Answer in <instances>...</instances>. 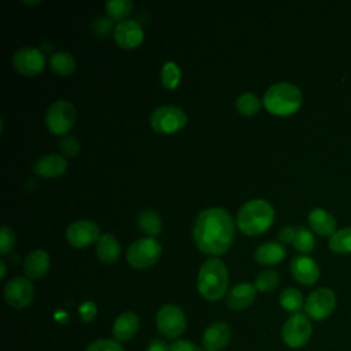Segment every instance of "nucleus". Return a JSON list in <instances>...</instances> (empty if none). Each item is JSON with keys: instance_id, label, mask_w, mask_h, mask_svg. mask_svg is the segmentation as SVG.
Wrapping results in <instances>:
<instances>
[{"instance_id": "obj_12", "label": "nucleus", "mask_w": 351, "mask_h": 351, "mask_svg": "<svg viewBox=\"0 0 351 351\" xmlns=\"http://www.w3.org/2000/svg\"><path fill=\"white\" fill-rule=\"evenodd\" d=\"M34 288L29 278L14 277L4 287V299L14 308H25L33 302Z\"/></svg>"}, {"instance_id": "obj_23", "label": "nucleus", "mask_w": 351, "mask_h": 351, "mask_svg": "<svg viewBox=\"0 0 351 351\" xmlns=\"http://www.w3.org/2000/svg\"><path fill=\"white\" fill-rule=\"evenodd\" d=\"M287 255L285 247L281 243H265L262 245H259L255 251V261L259 265H266V266H271V265H277L280 263Z\"/></svg>"}, {"instance_id": "obj_17", "label": "nucleus", "mask_w": 351, "mask_h": 351, "mask_svg": "<svg viewBox=\"0 0 351 351\" xmlns=\"http://www.w3.org/2000/svg\"><path fill=\"white\" fill-rule=\"evenodd\" d=\"M256 298V288L251 282H240L230 288L226 295V306L233 311H240L252 304Z\"/></svg>"}, {"instance_id": "obj_1", "label": "nucleus", "mask_w": 351, "mask_h": 351, "mask_svg": "<svg viewBox=\"0 0 351 351\" xmlns=\"http://www.w3.org/2000/svg\"><path fill=\"white\" fill-rule=\"evenodd\" d=\"M192 234L196 247L203 254L222 255L233 244V218L221 207L206 208L197 215Z\"/></svg>"}, {"instance_id": "obj_15", "label": "nucleus", "mask_w": 351, "mask_h": 351, "mask_svg": "<svg viewBox=\"0 0 351 351\" xmlns=\"http://www.w3.org/2000/svg\"><path fill=\"white\" fill-rule=\"evenodd\" d=\"M144 38L143 27L138 22L125 19L114 27V40L123 49H133L141 44Z\"/></svg>"}, {"instance_id": "obj_32", "label": "nucleus", "mask_w": 351, "mask_h": 351, "mask_svg": "<svg viewBox=\"0 0 351 351\" xmlns=\"http://www.w3.org/2000/svg\"><path fill=\"white\" fill-rule=\"evenodd\" d=\"M292 245L295 247V250H298L303 255L313 251V248L315 245V240H314L313 233L308 229L303 228V226L296 228V236H295V240H293Z\"/></svg>"}, {"instance_id": "obj_42", "label": "nucleus", "mask_w": 351, "mask_h": 351, "mask_svg": "<svg viewBox=\"0 0 351 351\" xmlns=\"http://www.w3.org/2000/svg\"><path fill=\"white\" fill-rule=\"evenodd\" d=\"M23 3H25V4H29V5H34V4H40V1H26V0H25V1H23Z\"/></svg>"}, {"instance_id": "obj_34", "label": "nucleus", "mask_w": 351, "mask_h": 351, "mask_svg": "<svg viewBox=\"0 0 351 351\" xmlns=\"http://www.w3.org/2000/svg\"><path fill=\"white\" fill-rule=\"evenodd\" d=\"M15 244V233L10 226L0 228V254L5 255L8 251L12 250Z\"/></svg>"}, {"instance_id": "obj_8", "label": "nucleus", "mask_w": 351, "mask_h": 351, "mask_svg": "<svg viewBox=\"0 0 351 351\" xmlns=\"http://www.w3.org/2000/svg\"><path fill=\"white\" fill-rule=\"evenodd\" d=\"M77 119L75 107L66 100L52 103L45 112V123L52 134H64L69 132Z\"/></svg>"}, {"instance_id": "obj_2", "label": "nucleus", "mask_w": 351, "mask_h": 351, "mask_svg": "<svg viewBox=\"0 0 351 351\" xmlns=\"http://www.w3.org/2000/svg\"><path fill=\"white\" fill-rule=\"evenodd\" d=\"M229 276L225 263L218 258H208L197 274V291L208 302H217L228 291Z\"/></svg>"}, {"instance_id": "obj_11", "label": "nucleus", "mask_w": 351, "mask_h": 351, "mask_svg": "<svg viewBox=\"0 0 351 351\" xmlns=\"http://www.w3.org/2000/svg\"><path fill=\"white\" fill-rule=\"evenodd\" d=\"M12 66L19 74L26 77H34L44 70L45 56L37 48L23 47L14 53Z\"/></svg>"}, {"instance_id": "obj_24", "label": "nucleus", "mask_w": 351, "mask_h": 351, "mask_svg": "<svg viewBox=\"0 0 351 351\" xmlns=\"http://www.w3.org/2000/svg\"><path fill=\"white\" fill-rule=\"evenodd\" d=\"M49 64L52 71L58 75H70L75 70L74 56L66 51H59L51 55Z\"/></svg>"}, {"instance_id": "obj_40", "label": "nucleus", "mask_w": 351, "mask_h": 351, "mask_svg": "<svg viewBox=\"0 0 351 351\" xmlns=\"http://www.w3.org/2000/svg\"><path fill=\"white\" fill-rule=\"evenodd\" d=\"M145 351H170V346H167L160 339H154V340L149 341V344H148Z\"/></svg>"}, {"instance_id": "obj_27", "label": "nucleus", "mask_w": 351, "mask_h": 351, "mask_svg": "<svg viewBox=\"0 0 351 351\" xmlns=\"http://www.w3.org/2000/svg\"><path fill=\"white\" fill-rule=\"evenodd\" d=\"M329 250L335 254L351 252V228L336 230L329 239Z\"/></svg>"}, {"instance_id": "obj_29", "label": "nucleus", "mask_w": 351, "mask_h": 351, "mask_svg": "<svg viewBox=\"0 0 351 351\" xmlns=\"http://www.w3.org/2000/svg\"><path fill=\"white\" fill-rule=\"evenodd\" d=\"M132 8L133 3L130 0H108L106 3V11L111 21H125Z\"/></svg>"}, {"instance_id": "obj_35", "label": "nucleus", "mask_w": 351, "mask_h": 351, "mask_svg": "<svg viewBox=\"0 0 351 351\" xmlns=\"http://www.w3.org/2000/svg\"><path fill=\"white\" fill-rule=\"evenodd\" d=\"M59 148L66 156H75L80 152V143L73 136H64L59 141Z\"/></svg>"}, {"instance_id": "obj_14", "label": "nucleus", "mask_w": 351, "mask_h": 351, "mask_svg": "<svg viewBox=\"0 0 351 351\" xmlns=\"http://www.w3.org/2000/svg\"><path fill=\"white\" fill-rule=\"evenodd\" d=\"M292 277L302 285H313L319 278V267L317 262L308 255H296L292 258L291 265Z\"/></svg>"}, {"instance_id": "obj_21", "label": "nucleus", "mask_w": 351, "mask_h": 351, "mask_svg": "<svg viewBox=\"0 0 351 351\" xmlns=\"http://www.w3.org/2000/svg\"><path fill=\"white\" fill-rule=\"evenodd\" d=\"M310 228L321 236H332L336 232V219L324 208H314L307 217Z\"/></svg>"}, {"instance_id": "obj_19", "label": "nucleus", "mask_w": 351, "mask_h": 351, "mask_svg": "<svg viewBox=\"0 0 351 351\" xmlns=\"http://www.w3.org/2000/svg\"><path fill=\"white\" fill-rule=\"evenodd\" d=\"M140 328V319L136 313L133 311H125L119 314L114 324H112V335L114 339L118 340L119 343L122 341H129L136 336Z\"/></svg>"}, {"instance_id": "obj_7", "label": "nucleus", "mask_w": 351, "mask_h": 351, "mask_svg": "<svg viewBox=\"0 0 351 351\" xmlns=\"http://www.w3.org/2000/svg\"><path fill=\"white\" fill-rule=\"evenodd\" d=\"M162 254V245L152 237L136 240L126 252L128 263L133 269H148L156 263Z\"/></svg>"}, {"instance_id": "obj_6", "label": "nucleus", "mask_w": 351, "mask_h": 351, "mask_svg": "<svg viewBox=\"0 0 351 351\" xmlns=\"http://www.w3.org/2000/svg\"><path fill=\"white\" fill-rule=\"evenodd\" d=\"M313 335V325L310 318L306 314L296 313L292 314L281 329V337L287 347L289 348H302L304 347Z\"/></svg>"}, {"instance_id": "obj_30", "label": "nucleus", "mask_w": 351, "mask_h": 351, "mask_svg": "<svg viewBox=\"0 0 351 351\" xmlns=\"http://www.w3.org/2000/svg\"><path fill=\"white\" fill-rule=\"evenodd\" d=\"M160 81L166 89H176L181 81V70L177 63L166 62L162 66Z\"/></svg>"}, {"instance_id": "obj_37", "label": "nucleus", "mask_w": 351, "mask_h": 351, "mask_svg": "<svg viewBox=\"0 0 351 351\" xmlns=\"http://www.w3.org/2000/svg\"><path fill=\"white\" fill-rule=\"evenodd\" d=\"M78 313H80V318H81L82 322H90L96 317V314H97V306L92 300L84 302L80 306Z\"/></svg>"}, {"instance_id": "obj_22", "label": "nucleus", "mask_w": 351, "mask_h": 351, "mask_svg": "<svg viewBox=\"0 0 351 351\" xmlns=\"http://www.w3.org/2000/svg\"><path fill=\"white\" fill-rule=\"evenodd\" d=\"M121 255L119 241L110 233H104L96 243V256L107 265L115 263Z\"/></svg>"}, {"instance_id": "obj_16", "label": "nucleus", "mask_w": 351, "mask_h": 351, "mask_svg": "<svg viewBox=\"0 0 351 351\" xmlns=\"http://www.w3.org/2000/svg\"><path fill=\"white\" fill-rule=\"evenodd\" d=\"M232 336V330L226 322H213L207 326L202 336V346L204 351L223 350Z\"/></svg>"}, {"instance_id": "obj_18", "label": "nucleus", "mask_w": 351, "mask_h": 351, "mask_svg": "<svg viewBox=\"0 0 351 351\" xmlns=\"http://www.w3.org/2000/svg\"><path fill=\"white\" fill-rule=\"evenodd\" d=\"M67 169V162L60 154H48L37 159L33 165V171L45 178H53L62 176Z\"/></svg>"}, {"instance_id": "obj_10", "label": "nucleus", "mask_w": 351, "mask_h": 351, "mask_svg": "<svg viewBox=\"0 0 351 351\" xmlns=\"http://www.w3.org/2000/svg\"><path fill=\"white\" fill-rule=\"evenodd\" d=\"M156 328L167 339L178 337L186 328L184 311L176 304L162 306L156 313Z\"/></svg>"}, {"instance_id": "obj_4", "label": "nucleus", "mask_w": 351, "mask_h": 351, "mask_svg": "<svg viewBox=\"0 0 351 351\" xmlns=\"http://www.w3.org/2000/svg\"><path fill=\"white\" fill-rule=\"evenodd\" d=\"M303 101L302 90L289 82H277L267 88L263 96L265 108L277 117H288L299 110Z\"/></svg>"}, {"instance_id": "obj_31", "label": "nucleus", "mask_w": 351, "mask_h": 351, "mask_svg": "<svg viewBox=\"0 0 351 351\" xmlns=\"http://www.w3.org/2000/svg\"><path fill=\"white\" fill-rule=\"evenodd\" d=\"M280 276L276 270H263L255 278V288L259 292H271L277 288Z\"/></svg>"}, {"instance_id": "obj_9", "label": "nucleus", "mask_w": 351, "mask_h": 351, "mask_svg": "<svg viewBox=\"0 0 351 351\" xmlns=\"http://www.w3.org/2000/svg\"><path fill=\"white\" fill-rule=\"evenodd\" d=\"M304 313L314 321L328 318L336 308V293L326 287L314 289L304 302Z\"/></svg>"}, {"instance_id": "obj_33", "label": "nucleus", "mask_w": 351, "mask_h": 351, "mask_svg": "<svg viewBox=\"0 0 351 351\" xmlns=\"http://www.w3.org/2000/svg\"><path fill=\"white\" fill-rule=\"evenodd\" d=\"M85 351H125L118 340L112 339H99L88 344Z\"/></svg>"}, {"instance_id": "obj_13", "label": "nucleus", "mask_w": 351, "mask_h": 351, "mask_svg": "<svg viewBox=\"0 0 351 351\" xmlns=\"http://www.w3.org/2000/svg\"><path fill=\"white\" fill-rule=\"evenodd\" d=\"M100 237V228L97 223L89 219H78L69 225L66 230V239L70 245L75 248H84L93 243H97Z\"/></svg>"}, {"instance_id": "obj_3", "label": "nucleus", "mask_w": 351, "mask_h": 351, "mask_svg": "<svg viewBox=\"0 0 351 351\" xmlns=\"http://www.w3.org/2000/svg\"><path fill=\"white\" fill-rule=\"evenodd\" d=\"M274 221V208L262 199H254L241 206L237 213L236 223L247 236H258L265 233Z\"/></svg>"}, {"instance_id": "obj_26", "label": "nucleus", "mask_w": 351, "mask_h": 351, "mask_svg": "<svg viewBox=\"0 0 351 351\" xmlns=\"http://www.w3.org/2000/svg\"><path fill=\"white\" fill-rule=\"evenodd\" d=\"M278 302L284 310L293 313V314L299 313L302 310V307H304V300H303L302 292L293 287L282 289V292L280 293Z\"/></svg>"}, {"instance_id": "obj_25", "label": "nucleus", "mask_w": 351, "mask_h": 351, "mask_svg": "<svg viewBox=\"0 0 351 351\" xmlns=\"http://www.w3.org/2000/svg\"><path fill=\"white\" fill-rule=\"evenodd\" d=\"M137 225L141 232L147 236L154 237L160 233L162 230V219L160 217L152 210H144L137 217Z\"/></svg>"}, {"instance_id": "obj_39", "label": "nucleus", "mask_w": 351, "mask_h": 351, "mask_svg": "<svg viewBox=\"0 0 351 351\" xmlns=\"http://www.w3.org/2000/svg\"><path fill=\"white\" fill-rule=\"evenodd\" d=\"M296 236V228L293 226H284L278 232V240L281 244H293Z\"/></svg>"}, {"instance_id": "obj_28", "label": "nucleus", "mask_w": 351, "mask_h": 351, "mask_svg": "<svg viewBox=\"0 0 351 351\" xmlns=\"http://www.w3.org/2000/svg\"><path fill=\"white\" fill-rule=\"evenodd\" d=\"M261 100L254 93H243L236 100V108L237 111L244 117H252L261 110Z\"/></svg>"}, {"instance_id": "obj_20", "label": "nucleus", "mask_w": 351, "mask_h": 351, "mask_svg": "<svg viewBox=\"0 0 351 351\" xmlns=\"http://www.w3.org/2000/svg\"><path fill=\"white\" fill-rule=\"evenodd\" d=\"M49 269V256L43 250L30 251L23 261V273L27 278L38 280L47 274Z\"/></svg>"}, {"instance_id": "obj_36", "label": "nucleus", "mask_w": 351, "mask_h": 351, "mask_svg": "<svg viewBox=\"0 0 351 351\" xmlns=\"http://www.w3.org/2000/svg\"><path fill=\"white\" fill-rule=\"evenodd\" d=\"M112 29V21L108 18L99 16L92 23V30L97 37H106Z\"/></svg>"}, {"instance_id": "obj_5", "label": "nucleus", "mask_w": 351, "mask_h": 351, "mask_svg": "<svg viewBox=\"0 0 351 351\" xmlns=\"http://www.w3.org/2000/svg\"><path fill=\"white\" fill-rule=\"evenodd\" d=\"M188 117L185 111L176 106H160L149 117V125L159 134H171L185 128Z\"/></svg>"}, {"instance_id": "obj_38", "label": "nucleus", "mask_w": 351, "mask_h": 351, "mask_svg": "<svg viewBox=\"0 0 351 351\" xmlns=\"http://www.w3.org/2000/svg\"><path fill=\"white\" fill-rule=\"evenodd\" d=\"M170 351H203V348L189 340H176L170 344Z\"/></svg>"}, {"instance_id": "obj_41", "label": "nucleus", "mask_w": 351, "mask_h": 351, "mask_svg": "<svg viewBox=\"0 0 351 351\" xmlns=\"http://www.w3.org/2000/svg\"><path fill=\"white\" fill-rule=\"evenodd\" d=\"M5 271H7V269H5V262H4V261H0V278H1V280L5 277Z\"/></svg>"}]
</instances>
